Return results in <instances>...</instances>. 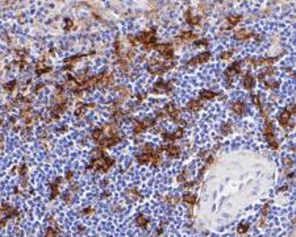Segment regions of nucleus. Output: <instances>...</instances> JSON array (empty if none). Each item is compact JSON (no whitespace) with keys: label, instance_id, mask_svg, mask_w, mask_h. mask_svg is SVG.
Wrapping results in <instances>:
<instances>
[{"label":"nucleus","instance_id":"16","mask_svg":"<svg viewBox=\"0 0 296 237\" xmlns=\"http://www.w3.org/2000/svg\"><path fill=\"white\" fill-rule=\"evenodd\" d=\"M234 38L236 40H246V38H250V37H253V33L246 29H240V30H237L234 32Z\"/></svg>","mask_w":296,"mask_h":237},{"label":"nucleus","instance_id":"15","mask_svg":"<svg viewBox=\"0 0 296 237\" xmlns=\"http://www.w3.org/2000/svg\"><path fill=\"white\" fill-rule=\"evenodd\" d=\"M242 20V16L241 15H234V16H226V23H228V27H226V29H229V28H233V27H236V25L238 24Z\"/></svg>","mask_w":296,"mask_h":237},{"label":"nucleus","instance_id":"1","mask_svg":"<svg viewBox=\"0 0 296 237\" xmlns=\"http://www.w3.org/2000/svg\"><path fill=\"white\" fill-rule=\"evenodd\" d=\"M176 63L174 61H158L155 58V57H152L148 63V70L153 75H162L163 73L168 71V70H171L173 67H175Z\"/></svg>","mask_w":296,"mask_h":237},{"label":"nucleus","instance_id":"17","mask_svg":"<svg viewBox=\"0 0 296 237\" xmlns=\"http://www.w3.org/2000/svg\"><path fill=\"white\" fill-rule=\"evenodd\" d=\"M201 107H203L201 101L195 100V99L190 100V101L187 103V110H190V111H192V112H198V111H200V110H201Z\"/></svg>","mask_w":296,"mask_h":237},{"label":"nucleus","instance_id":"36","mask_svg":"<svg viewBox=\"0 0 296 237\" xmlns=\"http://www.w3.org/2000/svg\"><path fill=\"white\" fill-rule=\"evenodd\" d=\"M128 41L132 44V46H136V45L138 44V42H137V38H136L134 36H128Z\"/></svg>","mask_w":296,"mask_h":237},{"label":"nucleus","instance_id":"18","mask_svg":"<svg viewBox=\"0 0 296 237\" xmlns=\"http://www.w3.org/2000/svg\"><path fill=\"white\" fill-rule=\"evenodd\" d=\"M199 95L201 100H212L213 98L217 96V92H213L211 90H203V91H200Z\"/></svg>","mask_w":296,"mask_h":237},{"label":"nucleus","instance_id":"7","mask_svg":"<svg viewBox=\"0 0 296 237\" xmlns=\"http://www.w3.org/2000/svg\"><path fill=\"white\" fill-rule=\"evenodd\" d=\"M158 150H159V152H161V150H165L166 154H167L170 158H178V157L180 156V149H179V146H176L175 144L162 145Z\"/></svg>","mask_w":296,"mask_h":237},{"label":"nucleus","instance_id":"34","mask_svg":"<svg viewBox=\"0 0 296 237\" xmlns=\"http://www.w3.org/2000/svg\"><path fill=\"white\" fill-rule=\"evenodd\" d=\"M65 21H66V28H65V29H66V30H70V29L74 27V23H73V21H71L68 17H67V18H65Z\"/></svg>","mask_w":296,"mask_h":237},{"label":"nucleus","instance_id":"2","mask_svg":"<svg viewBox=\"0 0 296 237\" xmlns=\"http://www.w3.org/2000/svg\"><path fill=\"white\" fill-rule=\"evenodd\" d=\"M157 28L153 27L148 30H143L141 32L138 36H136L137 38V42H141L143 45V49L145 50H152L153 48L157 46Z\"/></svg>","mask_w":296,"mask_h":237},{"label":"nucleus","instance_id":"28","mask_svg":"<svg viewBox=\"0 0 296 237\" xmlns=\"http://www.w3.org/2000/svg\"><path fill=\"white\" fill-rule=\"evenodd\" d=\"M16 85H17L16 80H12V82H9V83H5V85H4V90H7V91H13L15 87H16Z\"/></svg>","mask_w":296,"mask_h":237},{"label":"nucleus","instance_id":"10","mask_svg":"<svg viewBox=\"0 0 296 237\" xmlns=\"http://www.w3.org/2000/svg\"><path fill=\"white\" fill-rule=\"evenodd\" d=\"M155 124V120L154 119H145L142 121H137V124L134 125V133H142L143 131H146L148 128L153 126Z\"/></svg>","mask_w":296,"mask_h":237},{"label":"nucleus","instance_id":"20","mask_svg":"<svg viewBox=\"0 0 296 237\" xmlns=\"http://www.w3.org/2000/svg\"><path fill=\"white\" fill-rule=\"evenodd\" d=\"M183 202H186L187 204H190V206H195L196 202H198V196L195 194L186 193V194H183Z\"/></svg>","mask_w":296,"mask_h":237},{"label":"nucleus","instance_id":"14","mask_svg":"<svg viewBox=\"0 0 296 237\" xmlns=\"http://www.w3.org/2000/svg\"><path fill=\"white\" fill-rule=\"evenodd\" d=\"M184 16H186V21H187V24L192 25V27H195V25H199V23H200V16H195V15H192V13H191V8L186 12V15H184Z\"/></svg>","mask_w":296,"mask_h":237},{"label":"nucleus","instance_id":"23","mask_svg":"<svg viewBox=\"0 0 296 237\" xmlns=\"http://www.w3.org/2000/svg\"><path fill=\"white\" fill-rule=\"evenodd\" d=\"M50 69H52V67L46 66L45 63H42V62H38V63H37V66H36V73L38 74V75H41V74H45V73L50 71Z\"/></svg>","mask_w":296,"mask_h":237},{"label":"nucleus","instance_id":"3","mask_svg":"<svg viewBox=\"0 0 296 237\" xmlns=\"http://www.w3.org/2000/svg\"><path fill=\"white\" fill-rule=\"evenodd\" d=\"M274 131H275V128H274V124L271 123L270 120H266V123H264V126H263V136L264 138H266V141L268 142L270 145V148L271 149H278L279 148V144H278V141L275 140V136H274Z\"/></svg>","mask_w":296,"mask_h":237},{"label":"nucleus","instance_id":"4","mask_svg":"<svg viewBox=\"0 0 296 237\" xmlns=\"http://www.w3.org/2000/svg\"><path fill=\"white\" fill-rule=\"evenodd\" d=\"M155 49L158 50V53L165 57L166 61H173L174 59V48L171 44H158L155 46Z\"/></svg>","mask_w":296,"mask_h":237},{"label":"nucleus","instance_id":"9","mask_svg":"<svg viewBox=\"0 0 296 237\" xmlns=\"http://www.w3.org/2000/svg\"><path fill=\"white\" fill-rule=\"evenodd\" d=\"M209 58H211V53H209V52H203V53H200V54H198V55H195L193 58H191L190 61L187 62V65H188V66L200 65V63L207 62Z\"/></svg>","mask_w":296,"mask_h":237},{"label":"nucleus","instance_id":"26","mask_svg":"<svg viewBox=\"0 0 296 237\" xmlns=\"http://www.w3.org/2000/svg\"><path fill=\"white\" fill-rule=\"evenodd\" d=\"M280 83L279 82H274V80H264V86H266L268 90H275L279 87Z\"/></svg>","mask_w":296,"mask_h":237},{"label":"nucleus","instance_id":"12","mask_svg":"<svg viewBox=\"0 0 296 237\" xmlns=\"http://www.w3.org/2000/svg\"><path fill=\"white\" fill-rule=\"evenodd\" d=\"M153 91H154V92H158V94L170 92V91H171V86H170V83H166V82H163V80H158V82L154 83Z\"/></svg>","mask_w":296,"mask_h":237},{"label":"nucleus","instance_id":"35","mask_svg":"<svg viewBox=\"0 0 296 237\" xmlns=\"http://www.w3.org/2000/svg\"><path fill=\"white\" fill-rule=\"evenodd\" d=\"M195 45H203V46H208V40H196L193 42Z\"/></svg>","mask_w":296,"mask_h":237},{"label":"nucleus","instance_id":"21","mask_svg":"<svg viewBox=\"0 0 296 237\" xmlns=\"http://www.w3.org/2000/svg\"><path fill=\"white\" fill-rule=\"evenodd\" d=\"M232 110L234 111V113H237V115H242V113H245V104L242 103V101H234V103L232 104Z\"/></svg>","mask_w":296,"mask_h":237},{"label":"nucleus","instance_id":"29","mask_svg":"<svg viewBox=\"0 0 296 237\" xmlns=\"http://www.w3.org/2000/svg\"><path fill=\"white\" fill-rule=\"evenodd\" d=\"M45 237H57V229L53 228V227H49L48 230H46Z\"/></svg>","mask_w":296,"mask_h":237},{"label":"nucleus","instance_id":"31","mask_svg":"<svg viewBox=\"0 0 296 237\" xmlns=\"http://www.w3.org/2000/svg\"><path fill=\"white\" fill-rule=\"evenodd\" d=\"M187 169H183V171L180 173V175L178 177V182H180V183H186V177H187Z\"/></svg>","mask_w":296,"mask_h":237},{"label":"nucleus","instance_id":"13","mask_svg":"<svg viewBox=\"0 0 296 237\" xmlns=\"http://www.w3.org/2000/svg\"><path fill=\"white\" fill-rule=\"evenodd\" d=\"M242 85L243 87L246 88V90H253L254 85H255V79H254V76L251 75L250 73H246L243 75V78H242Z\"/></svg>","mask_w":296,"mask_h":237},{"label":"nucleus","instance_id":"19","mask_svg":"<svg viewBox=\"0 0 296 237\" xmlns=\"http://www.w3.org/2000/svg\"><path fill=\"white\" fill-rule=\"evenodd\" d=\"M195 38H196V36H195L191 30H187V32H183V33H182L180 36L176 37V40H178V41H184V42H187V41L195 40Z\"/></svg>","mask_w":296,"mask_h":237},{"label":"nucleus","instance_id":"5","mask_svg":"<svg viewBox=\"0 0 296 237\" xmlns=\"http://www.w3.org/2000/svg\"><path fill=\"white\" fill-rule=\"evenodd\" d=\"M295 111H296V106H295V104L284 108V110H283V112L278 116L279 124H280L282 126H287V125L289 124V119H291V116L295 113Z\"/></svg>","mask_w":296,"mask_h":237},{"label":"nucleus","instance_id":"11","mask_svg":"<svg viewBox=\"0 0 296 237\" xmlns=\"http://www.w3.org/2000/svg\"><path fill=\"white\" fill-rule=\"evenodd\" d=\"M165 113L166 115H168L170 117H171L175 123H179V121H182L180 119H179V113H180V111L176 108L175 106H174V103H168L166 107H165Z\"/></svg>","mask_w":296,"mask_h":237},{"label":"nucleus","instance_id":"27","mask_svg":"<svg viewBox=\"0 0 296 237\" xmlns=\"http://www.w3.org/2000/svg\"><path fill=\"white\" fill-rule=\"evenodd\" d=\"M248 230H249V224H248V223H241L240 225H238V228H237V232L240 233V234L246 233Z\"/></svg>","mask_w":296,"mask_h":237},{"label":"nucleus","instance_id":"37","mask_svg":"<svg viewBox=\"0 0 296 237\" xmlns=\"http://www.w3.org/2000/svg\"><path fill=\"white\" fill-rule=\"evenodd\" d=\"M71 177H73V173H71V171H67L66 178H67V179H71Z\"/></svg>","mask_w":296,"mask_h":237},{"label":"nucleus","instance_id":"24","mask_svg":"<svg viewBox=\"0 0 296 237\" xmlns=\"http://www.w3.org/2000/svg\"><path fill=\"white\" fill-rule=\"evenodd\" d=\"M136 223H137V225H138V227L145 228V227L148 225L149 220H148V217H146V216H143V215H138V216L136 217Z\"/></svg>","mask_w":296,"mask_h":237},{"label":"nucleus","instance_id":"33","mask_svg":"<svg viewBox=\"0 0 296 237\" xmlns=\"http://www.w3.org/2000/svg\"><path fill=\"white\" fill-rule=\"evenodd\" d=\"M230 131H232V125H230V123H226V124L223 125V133H224V134H228Z\"/></svg>","mask_w":296,"mask_h":237},{"label":"nucleus","instance_id":"6","mask_svg":"<svg viewBox=\"0 0 296 237\" xmlns=\"http://www.w3.org/2000/svg\"><path fill=\"white\" fill-rule=\"evenodd\" d=\"M240 73H241V62L236 61V62H233L230 66H228V69L225 70V76H226V79H228V82H232L233 76L240 74Z\"/></svg>","mask_w":296,"mask_h":237},{"label":"nucleus","instance_id":"22","mask_svg":"<svg viewBox=\"0 0 296 237\" xmlns=\"http://www.w3.org/2000/svg\"><path fill=\"white\" fill-rule=\"evenodd\" d=\"M92 138L99 144L100 141L104 138V132H103V129H100V128H96V129H93V131H92Z\"/></svg>","mask_w":296,"mask_h":237},{"label":"nucleus","instance_id":"30","mask_svg":"<svg viewBox=\"0 0 296 237\" xmlns=\"http://www.w3.org/2000/svg\"><path fill=\"white\" fill-rule=\"evenodd\" d=\"M232 55H233V52H232V50H228V52H223L218 57L221 59H228V58H230Z\"/></svg>","mask_w":296,"mask_h":237},{"label":"nucleus","instance_id":"25","mask_svg":"<svg viewBox=\"0 0 296 237\" xmlns=\"http://www.w3.org/2000/svg\"><path fill=\"white\" fill-rule=\"evenodd\" d=\"M273 73H274V69H273L271 66H268L266 70H264V71H262L259 75H258V79H259V80H263V79L266 78L267 75H271Z\"/></svg>","mask_w":296,"mask_h":237},{"label":"nucleus","instance_id":"8","mask_svg":"<svg viewBox=\"0 0 296 237\" xmlns=\"http://www.w3.org/2000/svg\"><path fill=\"white\" fill-rule=\"evenodd\" d=\"M183 136V128H179L178 131H175L174 133H168V132H163L162 133V138L165 142L167 144H173L174 141H176L178 138H180Z\"/></svg>","mask_w":296,"mask_h":237},{"label":"nucleus","instance_id":"32","mask_svg":"<svg viewBox=\"0 0 296 237\" xmlns=\"http://www.w3.org/2000/svg\"><path fill=\"white\" fill-rule=\"evenodd\" d=\"M86 107H87V106H86L84 103H78V107H77V110H75V115H77V116H79V115L82 113V111H83Z\"/></svg>","mask_w":296,"mask_h":237}]
</instances>
